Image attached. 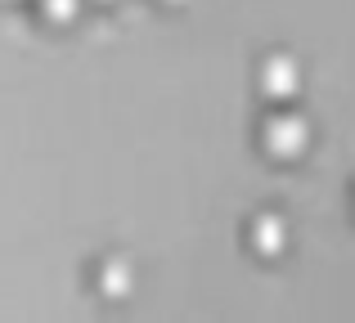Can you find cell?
Listing matches in <instances>:
<instances>
[{"label": "cell", "mask_w": 355, "mask_h": 323, "mask_svg": "<svg viewBox=\"0 0 355 323\" xmlns=\"http://www.w3.org/2000/svg\"><path fill=\"white\" fill-rule=\"evenodd\" d=\"M261 149L275 162L306 158V149H311V122H306L302 113H288V108L270 113L266 122H261Z\"/></svg>", "instance_id": "cell-1"}, {"label": "cell", "mask_w": 355, "mask_h": 323, "mask_svg": "<svg viewBox=\"0 0 355 323\" xmlns=\"http://www.w3.org/2000/svg\"><path fill=\"white\" fill-rule=\"evenodd\" d=\"M257 86L270 104H288V99L302 95V63L293 54H270L257 72Z\"/></svg>", "instance_id": "cell-2"}, {"label": "cell", "mask_w": 355, "mask_h": 323, "mask_svg": "<svg viewBox=\"0 0 355 323\" xmlns=\"http://www.w3.org/2000/svg\"><path fill=\"white\" fill-rule=\"evenodd\" d=\"M248 243L257 256H279L288 247V225L284 216H275V211H261L257 220L248 225Z\"/></svg>", "instance_id": "cell-3"}, {"label": "cell", "mask_w": 355, "mask_h": 323, "mask_svg": "<svg viewBox=\"0 0 355 323\" xmlns=\"http://www.w3.org/2000/svg\"><path fill=\"white\" fill-rule=\"evenodd\" d=\"M95 283H99V292L104 297H113L121 301L130 288H135V270H130L121 256H108V261H99V270H95Z\"/></svg>", "instance_id": "cell-4"}, {"label": "cell", "mask_w": 355, "mask_h": 323, "mask_svg": "<svg viewBox=\"0 0 355 323\" xmlns=\"http://www.w3.org/2000/svg\"><path fill=\"white\" fill-rule=\"evenodd\" d=\"M36 9H41L45 23H77L86 0H36Z\"/></svg>", "instance_id": "cell-5"}, {"label": "cell", "mask_w": 355, "mask_h": 323, "mask_svg": "<svg viewBox=\"0 0 355 323\" xmlns=\"http://www.w3.org/2000/svg\"><path fill=\"white\" fill-rule=\"evenodd\" d=\"M166 5H184V0H166Z\"/></svg>", "instance_id": "cell-6"}, {"label": "cell", "mask_w": 355, "mask_h": 323, "mask_svg": "<svg viewBox=\"0 0 355 323\" xmlns=\"http://www.w3.org/2000/svg\"><path fill=\"white\" fill-rule=\"evenodd\" d=\"M99 5H108V0H99Z\"/></svg>", "instance_id": "cell-7"}]
</instances>
